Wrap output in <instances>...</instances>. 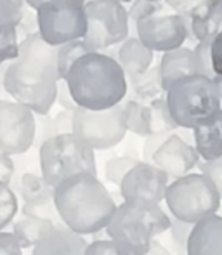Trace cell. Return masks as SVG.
<instances>
[{"instance_id":"obj_1","label":"cell","mask_w":222,"mask_h":255,"mask_svg":"<svg viewBox=\"0 0 222 255\" xmlns=\"http://www.w3.org/2000/svg\"><path fill=\"white\" fill-rule=\"evenodd\" d=\"M61 80L57 47L45 44L35 33L19 42V54L7 64L3 87L9 98L35 115H49Z\"/></svg>"},{"instance_id":"obj_2","label":"cell","mask_w":222,"mask_h":255,"mask_svg":"<svg viewBox=\"0 0 222 255\" xmlns=\"http://www.w3.org/2000/svg\"><path fill=\"white\" fill-rule=\"evenodd\" d=\"M61 222L80 236L105 231L118 205L105 184L92 174H78L54 188Z\"/></svg>"},{"instance_id":"obj_3","label":"cell","mask_w":222,"mask_h":255,"mask_svg":"<svg viewBox=\"0 0 222 255\" xmlns=\"http://www.w3.org/2000/svg\"><path fill=\"white\" fill-rule=\"evenodd\" d=\"M78 108L106 111L121 104L128 80L116 57L106 52H89L77 59L63 77Z\"/></svg>"},{"instance_id":"obj_4","label":"cell","mask_w":222,"mask_h":255,"mask_svg":"<svg viewBox=\"0 0 222 255\" xmlns=\"http://www.w3.org/2000/svg\"><path fill=\"white\" fill-rule=\"evenodd\" d=\"M170 215L153 202H121L106 226L111 242L128 255H144L158 235L168 233Z\"/></svg>"},{"instance_id":"obj_5","label":"cell","mask_w":222,"mask_h":255,"mask_svg":"<svg viewBox=\"0 0 222 255\" xmlns=\"http://www.w3.org/2000/svg\"><path fill=\"white\" fill-rule=\"evenodd\" d=\"M167 104L179 128H196L222 110L221 96L214 78L189 75L167 89Z\"/></svg>"},{"instance_id":"obj_6","label":"cell","mask_w":222,"mask_h":255,"mask_svg":"<svg viewBox=\"0 0 222 255\" xmlns=\"http://www.w3.org/2000/svg\"><path fill=\"white\" fill-rule=\"evenodd\" d=\"M163 202L174 219L196 224L203 219L217 215L222 195L207 175L198 172L172 181L167 186Z\"/></svg>"},{"instance_id":"obj_7","label":"cell","mask_w":222,"mask_h":255,"mask_svg":"<svg viewBox=\"0 0 222 255\" xmlns=\"http://www.w3.org/2000/svg\"><path fill=\"white\" fill-rule=\"evenodd\" d=\"M38 167L42 177L52 188L78 174L98 175L94 151L73 134L56 135L44 142L38 149Z\"/></svg>"},{"instance_id":"obj_8","label":"cell","mask_w":222,"mask_h":255,"mask_svg":"<svg viewBox=\"0 0 222 255\" xmlns=\"http://www.w3.org/2000/svg\"><path fill=\"white\" fill-rule=\"evenodd\" d=\"M87 0H51L37 9L38 35L45 44L61 47L87 35Z\"/></svg>"},{"instance_id":"obj_9","label":"cell","mask_w":222,"mask_h":255,"mask_svg":"<svg viewBox=\"0 0 222 255\" xmlns=\"http://www.w3.org/2000/svg\"><path fill=\"white\" fill-rule=\"evenodd\" d=\"M87 35L84 42L91 52H105L128 38V10L113 0H87Z\"/></svg>"},{"instance_id":"obj_10","label":"cell","mask_w":222,"mask_h":255,"mask_svg":"<svg viewBox=\"0 0 222 255\" xmlns=\"http://www.w3.org/2000/svg\"><path fill=\"white\" fill-rule=\"evenodd\" d=\"M125 134L123 104L106 111H91L84 108L73 111V135L92 151L114 148L123 141Z\"/></svg>"},{"instance_id":"obj_11","label":"cell","mask_w":222,"mask_h":255,"mask_svg":"<svg viewBox=\"0 0 222 255\" xmlns=\"http://www.w3.org/2000/svg\"><path fill=\"white\" fill-rule=\"evenodd\" d=\"M35 113L26 106L0 99V154L21 156L33 148Z\"/></svg>"},{"instance_id":"obj_12","label":"cell","mask_w":222,"mask_h":255,"mask_svg":"<svg viewBox=\"0 0 222 255\" xmlns=\"http://www.w3.org/2000/svg\"><path fill=\"white\" fill-rule=\"evenodd\" d=\"M137 38L153 52H170L184 47L189 37V23L179 14L155 16L135 24Z\"/></svg>"},{"instance_id":"obj_13","label":"cell","mask_w":222,"mask_h":255,"mask_svg":"<svg viewBox=\"0 0 222 255\" xmlns=\"http://www.w3.org/2000/svg\"><path fill=\"white\" fill-rule=\"evenodd\" d=\"M170 177L158 167L146 161H137L134 168L125 175L120 184V196L123 202H153L160 203L165 198Z\"/></svg>"},{"instance_id":"obj_14","label":"cell","mask_w":222,"mask_h":255,"mask_svg":"<svg viewBox=\"0 0 222 255\" xmlns=\"http://www.w3.org/2000/svg\"><path fill=\"white\" fill-rule=\"evenodd\" d=\"M200 160L202 158L196 151L195 144L188 142L184 137H181V135H177L174 132L156 149V153L153 154L151 163L175 181V179H181L184 175L191 174L193 168L198 167Z\"/></svg>"},{"instance_id":"obj_15","label":"cell","mask_w":222,"mask_h":255,"mask_svg":"<svg viewBox=\"0 0 222 255\" xmlns=\"http://www.w3.org/2000/svg\"><path fill=\"white\" fill-rule=\"evenodd\" d=\"M189 37L196 44H212L222 33V0H207L200 3L188 19Z\"/></svg>"},{"instance_id":"obj_16","label":"cell","mask_w":222,"mask_h":255,"mask_svg":"<svg viewBox=\"0 0 222 255\" xmlns=\"http://www.w3.org/2000/svg\"><path fill=\"white\" fill-rule=\"evenodd\" d=\"M160 77H162L163 92L170 87L174 82L181 80L189 75H205L200 64V59L193 49L181 47L175 51L165 52L160 59Z\"/></svg>"},{"instance_id":"obj_17","label":"cell","mask_w":222,"mask_h":255,"mask_svg":"<svg viewBox=\"0 0 222 255\" xmlns=\"http://www.w3.org/2000/svg\"><path fill=\"white\" fill-rule=\"evenodd\" d=\"M87 240L66 226H54L33 249L31 255H84Z\"/></svg>"},{"instance_id":"obj_18","label":"cell","mask_w":222,"mask_h":255,"mask_svg":"<svg viewBox=\"0 0 222 255\" xmlns=\"http://www.w3.org/2000/svg\"><path fill=\"white\" fill-rule=\"evenodd\" d=\"M188 255H222V215L196 222L188 240Z\"/></svg>"},{"instance_id":"obj_19","label":"cell","mask_w":222,"mask_h":255,"mask_svg":"<svg viewBox=\"0 0 222 255\" xmlns=\"http://www.w3.org/2000/svg\"><path fill=\"white\" fill-rule=\"evenodd\" d=\"M116 61L120 63L121 70L125 71L127 78H132L146 73L153 66L155 52L149 51L137 37H128L118 47Z\"/></svg>"},{"instance_id":"obj_20","label":"cell","mask_w":222,"mask_h":255,"mask_svg":"<svg viewBox=\"0 0 222 255\" xmlns=\"http://www.w3.org/2000/svg\"><path fill=\"white\" fill-rule=\"evenodd\" d=\"M195 148L203 161L222 156V110L205 124L193 128Z\"/></svg>"},{"instance_id":"obj_21","label":"cell","mask_w":222,"mask_h":255,"mask_svg":"<svg viewBox=\"0 0 222 255\" xmlns=\"http://www.w3.org/2000/svg\"><path fill=\"white\" fill-rule=\"evenodd\" d=\"M54 222L45 219L31 217V215H21L12 224V235L21 245V249H35L37 243L54 228Z\"/></svg>"},{"instance_id":"obj_22","label":"cell","mask_w":222,"mask_h":255,"mask_svg":"<svg viewBox=\"0 0 222 255\" xmlns=\"http://www.w3.org/2000/svg\"><path fill=\"white\" fill-rule=\"evenodd\" d=\"M17 191H19L24 205L47 202V200L54 198V188L47 184L42 174H37V172H24L19 177Z\"/></svg>"},{"instance_id":"obj_23","label":"cell","mask_w":222,"mask_h":255,"mask_svg":"<svg viewBox=\"0 0 222 255\" xmlns=\"http://www.w3.org/2000/svg\"><path fill=\"white\" fill-rule=\"evenodd\" d=\"M123 124L127 132L139 135V137H149L151 135V113L149 104L139 103L130 99L123 104Z\"/></svg>"},{"instance_id":"obj_24","label":"cell","mask_w":222,"mask_h":255,"mask_svg":"<svg viewBox=\"0 0 222 255\" xmlns=\"http://www.w3.org/2000/svg\"><path fill=\"white\" fill-rule=\"evenodd\" d=\"M132 85V91L137 96L139 103H146V101H155L160 98V94L163 92V85H162V77H160V68L158 66H151L146 73L137 75V77L127 78Z\"/></svg>"},{"instance_id":"obj_25","label":"cell","mask_w":222,"mask_h":255,"mask_svg":"<svg viewBox=\"0 0 222 255\" xmlns=\"http://www.w3.org/2000/svg\"><path fill=\"white\" fill-rule=\"evenodd\" d=\"M149 113H151V135L174 134L179 128L172 120L165 98H158L149 103Z\"/></svg>"},{"instance_id":"obj_26","label":"cell","mask_w":222,"mask_h":255,"mask_svg":"<svg viewBox=\"0 0 222 255\" xmlns=\"http://www.w3.org/2000/svg\"><path fill=\"white\" fill-rule=\"evenodd\" d=\"M17 24L0 21V64H9L19 54Z\"/></svg>"},{"instance_id":"obj_27","label":"cell","mask_w":222,"mask_h":255,"mask_svg":"<svg viewBox=\"0 0 222 255\" xmlns=\"http://www.w3.org/2000/svg\"><path fill=\"white\" fill-rule=\"evenodd\" d=\"M17 195L9 184L0 182V233L14 221L17 215Z\"/></svg>"},{"instance_id":"obj_28","label":"cell","mask_w":222,"mask_h":255,"mask_svg":"<svg viewBox=\"0 0 222 255\" xmlns=\"http://www.w3.org/2000/svg\"><path fill=\"white\" fill-rule=\"evenodd\" d=\"M89 52L91 51H89V47L85 45L84 40H75L57 47V66H59L61 78L66 75V71L70 70V66L75 61L80 59L82 56H85Z\"/></svg>"},{"instance_id":"obj_29","label":"cell","mask_w":222,"mask_h":255,"mask_svg":"<svg viewBox=\"0 0 222 255\" xmlns=\"http://www.w3.org/2000/svg\"><path fill=\"white\" fill-rule=\"evenodd\" d=\"M195 224H188V222H181L177 219L170 217V240H172V255H188V240L191 235Z\"/></svg>"},{"instance_id":"obj_30","label":"cell","mask_w":222,"mask_h":255,"mask_svg":"<svg viewBox=\"0 0 222 255\" xmlns=\"http://www.w3.org/2000/svg\"><path fill=\"white\" fill-rule=\"evenodd\" d=\"M139 160L130 156H116V158H111V160L106 161V167H105V175L106 179L111 182V184L118 186L120 188L121 181L125 179V175L132 170V168L137 165Z\"/></svg>"},{"instance_id":"obj_31","label":"cell","mask_w":222,"mask_h":255,"mask_svg":"<svg viewBox=\"0 0 222 255\" xmlns=\"http://www.w3.org/2000/svg\"><path fill=\"white\" fill-rule=\"evenodd\" d=\"M128 10V19L134 21L135 24L146 21L149 17L162 16L163 3L162 2H153V0H134L130 3V9Z\"/></svg>"},{"instance_id":"obj_32","label":"cell","mask_w":222,"mask_h":255,"mask_svg":"<svg viewBox=\"0 0 222 255\" xmlns=\"http://www.w3.org/2000/svg\"><path fill=\"white\" fill-rule=\"evenodd\" d=\"M23 215H31V217L45 219V221L54 222L56 226H64L63 222H61L59 214H57L54 198L47 200V202L33 203V205H23Z\"/></svg>"},{"instance_id":"obj_33","label":"cell","mask_w":222,"mask_h":255,"mask_svg":"<svg viewBox=\"0 0 222 255\" xmlns=\"http://www.w3.org/2000/svg\"><path fill=\"white\" fill-rule=\"evenodd\" d=\"M56 137L54 117L51 115H35V141L33 148L40 149L44 142Z\"/></svg>"},{"instance_id":"obj_34","label":"cell","mask_w":222,"mask_h":255,"mask_svg":"<svg viewBox=\"0 0 222 255\" xmlns=\"http://www.w3.org/2000/svg\"><path fill=\"white\" fill-rule=\"evenodd\" d=\"M24 9H26V5L16 2V0H0V21L14 23L19 26Z\"/></svg>"},{"instance_id":"obj_35","label":"cell","mask_w":222,"mask_h":255,"mask_svg":"<svg viewBox=\"0 0 222 255\" xmlns=\"http://www.w3.org/2000/svg\"><path fill=\"white\" fill-rule=\"evenodd\" d=\"M84 255H128V254L108 238V240H94L92 243H89Z\"/></svg>"},{"instance_id":"obj_36","label":"cell","mask_w":222,"mask_h":255,"mask_svg":"<svg viewBox=\"0 0 222 255\" xmlns=\"http://www.w3.org/2000/svg\"><path fill=\"white\" fill-rule=\"evenodd\" d=\"M198 168L203 175H207L216 184V188L219 189V193L222 195V156L217 158V160L200 161Z\"/></svg>"},{"instance_id":"obj_37","label":"cell","mask_w":222,"mask_h":255,"mask_svg":"<svg viewBox=\"0 0 222 255\" xmlns=\"http://www.w3.org/2000/svg\"><path fill=\"white\" fill-rule=\"evenodd\" d=\"M38 33V23H37V10L26 7L23 12V17H21V23L17 26V37H21V40L30 35Z\"/></svg>"},{"instance_id":"obj_38","label":"cell","mask_w":222,"mask_h":255,"mask_svg":"<svg viewBox=\"0 0 222 255\" xmlns=\"http://www.w3.org/2000/svg\"><path fill=\"white\" fill-rule=\"evenodd\" d=\"M193 51L198 56L205 77L216 78V73H214V68H212V47H210V44H196Z\"/></svg>"},{"instance_id":"obj_39","label":"cell","mask_w":222,"mask_h":255,"mask_svg":"<svg viewBox=\"0 0 222 255\" xmlns=\"http://www.w3.org/2000/svg\"><path fill=\"white\" fill-rule=\"evenodd\" d=\"M203 2H207V0H167V5L170 7L172 10H175V14L189 19L193 10Z\"/></svg>"},{"instance_id":"obj_40","label":"cell","mask_w":222,"mask_h":255,"mask_svg":"<svg viewBox=\"0 0 222 255\" xmlns=\"http://www.w3.org/2000/svg\"><path fill=\"white\" fill-rule=\"evenodd\" d=\"M54 128L56 135L73 134V111L61 110L54 117Z\"/></svg>"},{"instance_id":"obj_41","label":"cell","mask_w":222,"mask_h":255,"mask_svg":"<svg viewBox=\"0 0 222 255\" xmlns=\"http://www.w3.org/2000/svg\"><path fill=\"white\" fill-rule=\"evenodd\" d=\"M0 255H23V249L12 233H0Z\"/></svg>"},{"instance_id":"obj_42","label":"cell","mask_w":222,"mask_h":255,"mask_svg":"<svg viewBox=\"0 0 222 255\" xmlns=\"http://www.w3.org/2000/svg\"><path fill=\"white\" fill-rule=\"evenodd\" d=\"M170 134H160V135H149L146 137V142H144V149H142V156H144V161L146 163H151L153 161V154L156 153V149L165 142V139L168 137Z\"/></svg>"},{"instance_id":"obj_43","label":"cell","mask_w":222,"mask_h":255,"mask_svg":"<svg viewBox=\"0 0 222 255\" xmlns=\"http://www.w3.org/2000/svg\"><path fill=\"white\" fill-rule=\"evenodd\" d=\"M56 103L59 104L63 110H66V111H75L78 108L77 104H75L73 98H71L70 89H68V85H66V82H64V80H61L59 85H57Z\"/></svg>"},{"instance_id":"obj_44","label":"cell","mask_w":222,"mask_h":255,"mask_svg":"<svg viewBox=\"0 0 222 255\" xmlns=\"http://www.w3.org/2000/svg\"><path fill=\"white\" fill-rule=\"evenodd\" d=\"M14 170H16V165H14L12 158L0 154V182H5V184L10 186L14 177Z\"/></svg>"},{"instance_id":"obj_45","label":"cell","mask_w":222,"mask_h":255,"mask_svg":"<svg viewBox=\"0 0 222 255\" xmlns=\"http://www.w3.org/2000/svg\"><path fill=\"white\" fill-rule=\"evenodd\" d=\"M212 47V68L216 77H222V33L210 44Z\"/></svg>"},{"instance_id":"obj_46","label":"cell","mask_w":222,"mask_h":255,"mask_svg":"<svg viewBox=\"0 0 222 255\" xmlns=\"http://www.w3.org/2000/svg\"><path fill=\"white\" fill-rule=\"evenodd\" d=\"M144 255H172V254L167 247H163L162 243L158 242V240H153L151 247H149V250Z\"/></svg>"},{"instance_id":"obj_47","label":"cell","mask_w":222,"mask_h":255,"mask_svg":"<svg viewBox=\"0 0 222 255\" xmlns=\"http://www.w3.org/2000/svg\"><path fill=\"white\" fill-rule=\"evenodd\" d=\"M7 64H0V99H5L3 96H7L5 87H3V77H5Z\"/></svg>"},{"instance_id":"obj_48","label":"cell","mask_w":222,"mask_h":255,"mask_svg":"<svg viewBox=\"0 0 222 255\" xmlns=\"http://www.w3.org/2000/svg\"><path fill=\"white\" fill-rule=\"evenodd\" d=\"M47 2H51V0H24L26 7H30V9H33V10L40 9V7L44 5V3H47Z\"/></svg>"},{"instance_id":"obj_49","label":"cell","mask_w":222,"mask_h":255,"mask_svg":"<svg viewBox=\"0 0 222 255\" xmlns=\"http://www.w3.org/2000/svg\"><path fill=\"white\" fill-rule=\"evenodd\" d=\"M216 85H217V91H219V96H221V103H222V77H216Z\"/></svg>"},{"instance_id":"obj_50","label":"cell","mask_w":222,"mask_h":255,"mask_svg":"<svg viewBox=\"0 0 222 255\" xmlns=\"http://www.w3.org/2000/svg\"><path fill=\"white\" fill-rule=\"evenodd\" d=\"M113 2H118V3H121V5H125V3H132L134 0H113Z\"/></svg>"},{"instance_id":"obj_51","label":"cell","mask_w":222,"mask_h":255,"mask_svg":"<svg viewBox=\"0 0 222 255\" xmlns=\"http://www.w3.org/2000/svg\"><path fill=\"white\" fill-rule=\"evenodd\" d=\"M16 2H19V3H24V0H16ZM24 5H26V3H24Z\"/></svg>"},{"instance_id":"obj_52","label":"cell","mask_w":222,"mask_h":255,"mask_svg":"<svg viewBox=\"0 0 222 255\" xmlns=\"http://www.w3.org/2000/svg\"><path fill=\"white\" fill-rule=\"evenodd\" d=\"M153 2H162V0H153Z\"/></svg>"}]
</instances>
